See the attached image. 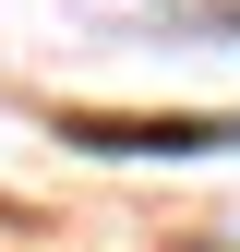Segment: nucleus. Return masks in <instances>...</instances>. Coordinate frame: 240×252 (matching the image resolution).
Here are the masks:
<instances>
[{
  "mask_svg": "<svg viewBox=\"0 0 240 252\" xmlns=\"http://www.w3.org/2000/svg\"><path fill=\"white\" fill-rule=\"evenodd\" d=\"M84 156H228L240 120H120V108H72L60 120Z\"/></svg>",
  "mask_w": 240,
  "mask_h": 252,
  "instance_id": "obj_1",
  "label": "nucleus"
}]
</instances>
